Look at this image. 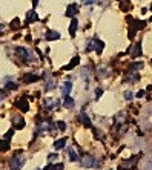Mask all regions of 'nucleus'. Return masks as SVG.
Listing matches in <instances>:
<instances>
[{
  "label": "nucleus",
  "instance_id": "obj_1",
  "mask_svg": "<svg viewBox=\"0 0 152 170\" xmlns=\"http://www.w3.org/2000/svg\"><path fill=\"white\" fill-rule=\"evenodd\" d=\"M16 55H17L19 58H22L25 63H29V61H34V60H36L34 54H32L31 51H28L26 48H22V46L16 48Z\"/></svg>",
  "mask_w": 152,
  "mask_h": 170
},
{
  "label": "nucleus",
  "instance_id": "obj_2",
  "mask_svg": "<svg viewBox=\"0 0 152 170\" xmlns=\"http://www.w3.org/2000/svg\"><path fill=\"white\" fill-rule=\"evenodd\" d=\"M86 49H88V51H95L97 54H101L103 49H104V43H103L100 39L94 37V39L88 43V48H86Z\"/></svg>",
  "mask_w": 152,
  "mask_h": 170
},
{
  "label": "nucleus",
  "instance_id": "obj_3",
  "mask_svg": "<svg viewBox=\"0 0 152 170\" xmlns=\"http://www.w3.org/2000/svg\"><path fill=\"white\" fill-rule=\"evenodd\" d=\"M82 165L86 167V168H95V167L98 165V162H97V159H95L94 156L86 155V156H83V159H82Z\"/></svg>",
  "mask_w": 152,
  "mask_h": 170
},
{
  "label": "nucleus",
  "instance_id": "obj_4",
  "mask_svg": "<svg viewBox=\"0 0 152 170\" xmlns=\"http://www.w3.org/2000/svg\"><path fill=\"white\" fill-rule=\"evenodd\" d=\"M23 164H25L23 158H20V156L16 155L14 158L10 159V170H20L23 167Z\"/></svg>",
  "mask_w": 152,
  "mask_h": 170
},
{
  "label": "nucleus",
  "instance_id": "obj_5",
  "mask_svg": "<svg viewBox=\"0 0 152 170\" xmlns=\"http://www.w3.org/2000/svg\"><path fill=\"white\" fill-rule=\"evenodd\" d=\"M137 159H138V156H131L129 159H126V161H123V164H121V167H123L124 170H126V168H127V170H131V168H134V167L137 165V162H138Z\"/></svg>",
  "mask_w": 152,
  "mask_h": 170
},
{
  "label": "nucleus",
  "instance_id": "obj_6",
  "mask_svg": "<svg viewBox=\"0 0 152 170\" xmlns=\"http://www.w3.org/2000/svg\"><path fill=\"white\" fill-rule=\"evenodd\" d=\"M77 118H78V121H80V123H82V124H83L85 127H92V123H91V118H89V116L86 115V112H80Z\"/></svg>",
  "mask_w": 152,
  "mask_h": 170
},
{
  "label": "nucleus",
  "instance_id": "obj_7",
  "mask_svg": "<svg viewBox=\"0 0 152 170\" xmlns=\"http://www.w3.org/2000/svg\"><path fill=\"white\" fill-rule=\"evenodd\" d=\"M59 100H54V98H45L43 100V106L46 107V109H55V107H59Z\"/></svg>",
  "mask_w": 152,
  "mask_h": 170
},
{
  "label": "nucleus",
  "instance_id": "obj_8",
  "mask_svg": "<svg viewBox=\"0 0 152 170\" xmlns=\"http://www.w3.org/2000/svg\"><path fill=\"white\" fill-rule=\"evenodd\" d=\"M114 124H115V126H123V124H126V113H124V112L117 113V115L114 116Z\"/></svg>",
  "mask_w": 152,
  "mask_h": 170
},
{
  "label": "nucleus",
  "instance_id": "obj_9",
  "mask_svg": "<svg viewBox=\"0 0 152 170\" xmlns=\"http://www.w3.org/2000/svg\"><path fill=\"white\" fill-rule=\"evenodd\" d=\"M129 20V23H132V28L131 29H134V31H138V29H143L144 26H146V22H140V20H134V19H127Z\"/></svg>",
  "mask_w": 152,
  "mask_h": 170
},
{
  "label": "nucleus",
  "instance_id": "obj_10",
  "mask_svg": "<svg viewBox=\"0 0 152 170\" xmlns=\"http://www.w3.org/2000/svg\"><path fill=\"white\" fill-rule=\"evenodd\" d=\"M109 74H111V71H109V68L106 66V65H101V66H98V69H97V75L100 77V78H106V77H109Z\"/></svg>",
  "mask_w": 152,
  "mask_h": 170
},
{
  "label": "nucleus",
  "instance_id": "obj_11",
  "mask_svg": "<svg viewBox=\"0 0 152 170\" xmlns=\"http://www.w3.org/2000/svg\"><path fill=\"white\" fill-rule=\"evenodd\" d=\"M71 91H72V83H71V81H65L63 86H62V94H63V97H68V95L71 94Z\"/></svg>",
  "mask_w": 152,
  "mask_h": 170
},
{
  "label": "nucleus",
  "instance_id": "obj_12",
  "mask_svg": "<svg viewBox=\"0 0 152 170\" xmlns=\"http://www.w3.org/2000/svg\"><path fill=\"white\" fill-rule=\"evenodd\" d=\"M66 153H68V156H69V159H71L72 162L78 161V153L75 152L74 147H68V149H66Z\"/></svg>",
  "mask_w": 152,
  "mask_h": 170
},
{
  "label": "nucleus",
  "instance_id": "obj_13",
  "mask_svg": "<svg viewBox=\"0 0 152 170\" xmlns=\"http://www.w3.org/2000/svg\"><path fill=\"white\" fill-rule=\"evenodd\" d=\"M13 124H14L16 129H23L25 127V120L22 116H14L13 118Z\"/></svg>",
  "mask_w": 152,
  "mask_h": 170
},
{
  "label": "nucleus",
  "instance_id": "obj_14",
  "mask_svg": "<svg viewBox=\"0 0 152 170\" xmlns=\"http://www.w3.org/2000/svg\"><path fill=\"white\" fill-rule=\"evenodd\" d=\"M16 106H17L22 112H26V110L29 109V103H28V100H19V101L16 103Z\"/></svg>",
  "mask_w": 152,
  "mask_h": 170
},
{
  "label": "nucleus",
  "instance_id": "obj_15",
  "mask_svg": "<svg viewBox=\"0 0 152 170\" xmlns=\"http://www.w3.org/2000/svg\"><path fill=\"white\" fill-rule=\"evenodd\" d=\"M45 39L49 40V42H52V40H59V39H60V34H59L57 31H48L46 35H45Z\"/></svg>",
  "mask_w": 152,
  "mask_h": 170
},
{
  "label": "nucleus",
  "instance_id": "obj_16",
  "mask_svg": "<svg viewBox=\"0 0 152 170\" xmlns=\"http://www.w3.org/2000/svg\"><path fill=\"white\" fill-rule=\"evenodd\" d=\"M77 9H78V5H77V3L69 5V6L66 8V16H68V17H72V16L77 13Z\"/></svg>",
  "mask_w": 152,
  "mask_h": 170
},
{
  "label": "nucleus",
  "instance_id": "obj_17",
  "mask_svg": "<svg viewBox=\"0 0 152 170\" xmlns=\"http://www.w3.org/2000/svg\"><path fill=\"white\" fill-rule=\"evenodd\" d=\"M131 55H132L134 58H137V57H140V55H141V43H140V42H138V43H135V46H134V49H132Z\"/></svg>",
  "mask_w": 152,
  "mask_h": 170
},
{
  "label": "nucleus",
  "instance_id": "obj_18",
  "mask_svg": "<svg viewBox=\"0 0 152 170\" xmlns=\"http://www.w3.org/2000/svg\"><path fill=\"white\" fill-rule=\"evenodd\" d=\"M40 80V77L39 75H34V74H26L25 77H23V81L25 83H34V81H39Z\"/></svg>",
  "mask_w": 152,
  "mask_h": 170
},
{
  "label": "nucleus",
  "instance_id": "obj_19",
  "mask_svg": "<svg viewBox=\"0 0 152 170\" xmlns=\"http://www.w3.org/2000/svg\"><path fill=\"white\" fill-rule=\"evenodd\" d=\"M65 146H66V139H65V138H62V139H57V141L54 142V149H55V150L65 149Z\"/></svg>",
  "mask_w": 152,
  "mask_h": 170
},
{
  "label": "nucleus",
  "instance_id": "obj_20",
  "mask_svg": "<svg viewBox=\"0 0 152 170\" xmlns=\"http://www.w3.org/2000/svg\"><path fill=\"white\" fill-rule=\"evenodd\" d=\"M10 150V141L8 139H0V152H6Z\"/></svg>",
  "mask_w": 152,
  "mask_h": 170
},
{
  "label": "nucleus",
  "instance_id": "obj_21",
  "mask_svg": "<svg viewBox=\"0 0 152 170\" xmlns=\"http://www.w3.org/2000/svg\"><path fill=\"white\" fill-rule=\"evenodd\" d=\"M77 63H80V58H78V57H74V58L71 60V63H69L68 66H65L63 69H65V71H71L74 66H77Z\"/></svg>",
  "mask_w": 152,
  "mask_h": 170
},
{
  "label": "nucleus",
  "instance_id": "obj_22",
  "mask_svg": "<svg viewBox=\"0 0 152 170\" xmlns=\"http://www.w3.org/2000/svg\"><path fill=\"white\" fill-rule=\"evenodd\" d=\"M39 17H37V14L34 13V11H29L28 14H26V22L28 23H32V22H36Z\"/></svg>",
  "mask_w": 152,
  "mask_h": 170
},
{
  "label": "nucleus",
  "instance_id": "obj_23",
  "mask_svg": "<svg viewBox=\"0 0 152 170\" xmlns=\"http://www.w3.org/2000/svg\"><path fill=\"white\" fill-rule=\"evenodd\" d=\"M77 26H78V22H77V19H72V22H71V28H69V32H71V35H72V37L75 35Z\"/></svg>",
  "mask_w": 152,
  "mask_h": 170
},
{
  "label": "nucleus",
  "instance_id": "obj_24",
  "mask_svg": "<svg viewBox=\"0 0 152 170\" xmlns=\"http://www.w3.org/2000/svg\"><path fill=\"white\" fill-rule=\"evenodd\" d=\"M63 106H65V107H68V109L74 107V98H71L69 95H68V97H65V101H63Z\"/></svg>",
  "mask_w": 152,
  "mask_h": 170
},
{
  "label": "nucleus",
  "instance_id": "obj_25",
  "mask_svg": "<svg viewBox=\"0 0 152 170\" xmlns=\"http://www.w3.org/2000/svg\"><path fill=\"white\" fill-rule=\"evenodd\" d=\"M138 78H140V77H138L137 74L129 72V74H126V78H124V80H126V81H129V83H132V81H137Z\"/></svg>",
  "mask_w": 152,
  "mask_h": 170
},
{
  "label": "nucleus",
  "instance_id": "obj_26",
  "mask_svg": "<svg viewBox=\"0 0 152 170\" xmlns=\"http://www.w3.org/2000/svg\"><path fill=\"white\" fill-rule=\"evenodd\" d=\"M143 68V63H132L129 66V71H140Z\"/></svg>",
  "mask_w": 152,
  "mask_h": 170
},
{
  "label": "nucleus",
  "instance_id": "obj_27",
  "mask_svg": "<svg viewBox=\"0 0 152 170\" xmlns=\"http://www.w3.org/2000/svg\"><path fill=\"white\" fill-rule=\"evenodd\" d=\"M55 87V81L54 80H49L46 84H45V91H52Z\"/></svg>",
  "mask_w": 152,
  "mask_h": 170
},
{
  "label": "nucleus",
  "instance_id": "obj_28",
  "mask_svg": "<svg viewBox=\"0 0 152 170\" xmlns=\"http://www.w3.org/2000/svg\"><path fill=\"white\" fill-rule=\"evenodd\" d=\"M120 8H121V11H127L129 9V2H127V0H120Z\"/></svg>",
  "mask_w": 152,
  "mask_h": 170
},
{
  "label": "nucleus",
  "instance_id": "obj_29",
  "mask_svg": "<svg viewBox=\"0 0 152 170\" xmlns=\"http://www.w3.org/2000/svg\"><path fill=\"white\" fill-rule=\"evenodd\" d=\"M143 170H152V159H146V161H144Z\"/></svg>",
  "mask_w": 152,
  "mask_h": 170
},
{
  "label": "nucleus",
  "instance_id": "obj_30",
  "mask_svg": "<svg viewBox=\"0 0 152 170\" xmlns=\"http://www.w3.org/2000/svg\"><path fill=\"white\" fill-rule=\"evenodd\" d=\"M11 28H13V29H17V28H20V20H19V19H14V20L11 22Z\"/></svg>",
  "mask_w": 152,
  "mask_h": 170
},
{
  "label": "nucleus",
  "instance_id": "obj_31",
  "mask_svg": "<svg viewBox=\"0 0 152 170\" xmlns=\"http://www.w3.org/2000/svg\"><path fill=\"white\" fill-rule=\"evenodd\" d=\"M88 71H89L88 68H83V69L80 71V75H82V78H85V80L88 78Z\"/></svg>",
  "mask_w": 152,
  "mask_h": 170
},
{
  "label": "nucleus",
  "instance_id": "obj_32",
  "mask_svg": "<svg viewBox=\"0 0 152 170\" xmlns=\"http://www.w3.org/2000/svg\"><path fill=\"white\" fill-rule=\"evenodd\" d=\"M57 127L63 132V130H66V124H65V121H57Z\"/></svg>",
  "mask_w": 152,
  "mask_h": 170
},
{
  "label": "nucleus",
  "instance_id": "obj_33",
  "mask_svg": "<svg viewBox=\"0 0 152 170\" xmlns=\"http://www.w3.org/2000/svg\"><path fill=\"white\" fill-rule=\"evenodd\" d=\"M5 87H8V89H11V91H14V89H17V86H16L14 83H6V84H5Z\"/></svg>",
  "mask_w": 152,
  "mask_h": 170
},
{
  "label": "nucleus",
  "instance_id": "obj_34",
  "mask_svg": "<svg viewBox=\"0 0 152 170\" xmlns=\"http://www.w3.org/2000/svg\"><path fill=\"white\" fill-rule=\"evenodd\" d=\"M57 158H59V156H57V153H51V155H49V156H48V159H49V161H51V162H52V161H55V159H57Z\"/></svg>",
  "mask_w": 152,
  "mask_h": 170
},
{
  "label": "nucleus",
  "instance_id": "obj_35",
  "mask_svg": "<svg viewBox=\"0 0 152 170\" xmlns=\"http://www.w3.org/2000/svg\"><path fill=\"white\" fill-rule=\"evenodd\" d=\"M11 136H13V130H8V132H6V135H5V139H8V141H10V139H11Z\"/></svg>",
  "mask_w": 152,
  "mask_h": 170
},
{
  "label": "nucleus",
  "instance_id": "obj_36",
  "mask_svg": "<svg viewBox=\"0 0 152 170\" xmlns=\"http://www.w3.org/2000/svg\"><path fill=\"white\" fill-rule=\"evenodd\" d=\"M82 2L85 3V5H92V3H95L97 0H82Z\"/></svg>",
  "mask_w": 152,
  "mask_h": 170
},
{
  "label": "nucleus",
  "instance_id": "obj_37",
  "mask_svg": "<svg viewBox=\"0 0 152 170\" xmlns=\"http://www.w3.org/2000/svg\"><path fill=\"white\" fill-rule=\"evenodd\" d=\"M124 98L126 100H132V92H124Z\"/></svg>",
  "mask_w": 152,
  "mask_h": 170
},
{
  "label": "nucleus",
  "instance_id": "obj_38",
  "mask_svg": "<svg viewBox=\"0 0 152 170\" xmlns=\"http://www.w3.org/2000/svg\"><path fill=\"white\" fill-rule=\"evenodd\" d=\"M54 170H63V164H55V165H54Z\"/></svg>",
  "mask_w": 152,
  "mask_h": 170
},
{
  "label": "nucleus",
  "instance_id": "obj_39",
  "mask_svg": "<svg viewBox=\"0 0 152 170\" xmlns=\"http://www.w3.org/2000/svg\"><path fill=\"white\" fill-rule=\"evenodd\" d=\"M101 92H103L101 89H97V91H95V98H98V97L101 95Z\"/></svg>",
  "mask_w": 152,
  "mask_h": 170
},
{
  "label": "nucleus",
  "instance_id": "obj_40",
  "mask_svg": "<svg viewBox=\"0 0 152 170\" xmlns=\"http://www.w3.org/2000/svg\"><path fill=\"white\" fill-rule=\"evenodd\" d=\"M43 170H54V165H52V164H49V165H46Z\"/></svg>",
  "mask_w": 152,
  "mask_h": 170
},
{
  "label": "nucleus",
  "instance_id": "obj_41",
  "mask_svg": "<svg viewBox=\"0 0 152 170\" xmlns=\"http://www.w3.org/2000/svg\"><path fill=\"white\" fill-rule=\"evenodd\" d=\"M143 95H144V91H138V92H137V97H138V98L143 97Z\"/></svg>",
  "mask_w": 152,
  "mask_h": 170
},
{
  "label": "nucleus",
  "instance_id": "obj_42",
  "mask_svg": "<svg viewBox=\"0 0 152 170\" xmlns=\"http://www.w3.org/2000/svg\"><path fill=\"white\" fill-rule=\"evenodd\" d=\"M3 98H5V92H3V91H0V101H2Z\"/></svg>",
  "mask_w": 152,
  "mask_h": 170
},
{
  "label": "nucleus",
  "instance_id": "obj_43",
  "mask_svg": "<svg viewBox=\"0 0 152 170\" xmlns=\"http://www.w3.org/2000/svg\"><path fill=\"white\" fill-rule=\"evenodd\" d=\"M150 65H152V61H150Z\"/></svg>",
  "mask_w": 152,
  "mask_h": 170
}]
</instances>
